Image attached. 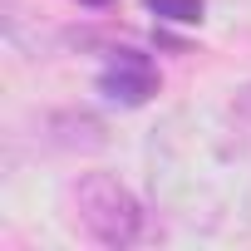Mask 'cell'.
<instances>
[{
    "instance_id": "6da1fadb",
    "label": "cell",
    "mask_w": 251,
    "mask_h": 251,
    "mask_svg": "<svg viewBox=\"0 0 251 251\" xmlns=\"http://www.w3.org/2000/svg\"><path fill=\"white\" fill-rule=\"evenodd\" d=\"M69 207H74V222L84 226L89 241L108 246V251H123L143 236V202L123 187L113 173H79L69 182Z\"/></svg>"
},
{
    "instance_id": "7a4b0ae2",
    "label": "cell",
    "mask_w": 251,
    "mask_h": 251,
    "mask_svg": "<svg viewBox=\"0 0 251 251\" xmlns=\"http://www.w3.org/2000/svg\"><path fill=\"white\" fill-rule=\"evenodd\" d=\"M99 94L118 108H138L158 94V69L138 50H108V64L99 69Z\"/></svg>"
},
{
    "instance_id": "3957f363",
    "label": "cell",
    "mask_w": 251,
    "mask_h": 251,
    "mask_svg": "<svg viewBox=\"0 0 251 251\" xmlns=\"http://www.w3.org/2000/svg\"><path fill=\"white\" fill-rule=\"evenodd\" d=\"M50 123H59V128H64V133H54V143L69 148V153H99V148L108 143L103 118H94V113H54Z\"/></svg>"
},
{
    "instance_id": "277c9868",
    "label": "cell",
    "mask_w": 251,
    "mask_h": 251,
    "mask_svg": "<svg viewBox=\"0 0 251 251\" xmlns=\"http://www.w3.org/2000/svg\"><path fill=\"white\" fill-rule=\"evenodd\" d=\"M143 5L163 20H177V25H197L202 20V0H143Z\"/></svg>"
},
{
    "instance_id": "5b68a950",
    "label": "cell",
    "mask_w": 251,
    "mask_h": 251,
    "mask_svg": "<svg viewBox=\"0 0 251 251\" xmlns=\"http://www.w3.org/2000/svg\"><path fill=\"white\" fill-rule=\"evenodd\" d=\"M231 108H236V118H246V123H251V84H241V89H236Z\"/></svg>"
},
{
    "instance_id": "8992f818",
    "label": "cell",
    "mask_w": 251,
    "mask_h": 251,
    "mask_svg": "<svg viewBox=\"0 0 251 251\" xmlns=\"http://www.w3.org/2000/svg\"><path fill=\"white\" fill-rule=\"evenodd\" d=\"M79 5H94V10H103V5H113V0H79Z\"/></svg>"
}]
</instances>
